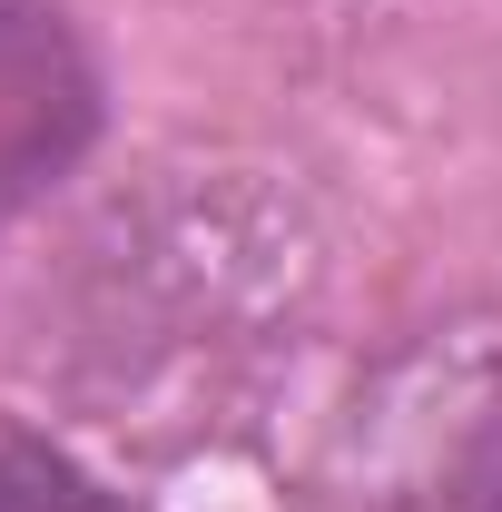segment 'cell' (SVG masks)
<instances>
[{
	"label": "cell",
	"instance_id": "6da1fadb",
	"mask_svg": "<svg viewBox=\"0 0 502 512\" xmlns=\"http://www.w3.org/2000/svg\"><path fill=\"white\" fill-rule=\"evenodd\" d=\"M99 138V69L60 0H0V217L50 197Z\"/></svg>",
	"mask_w": 502,
	"mask_h": 512
},
{
	"label": "cell",
	"instance_id": "7a4b0ae2",
	"mask_svg": "<svg viewBox=\"0 0 502 512\" xmlns=\"http://www.w3.org/2000/svg\"><path fill=\"white\" fill-rule=\"evenodd\" d=\"M0 512H128V503L109 483H89L79 463H60V453L10 444L0 453Z\"/></svg>",
	"mask_w": 502,
	"mask_h": 512
},
{
	"label": "cell",
	"instance_id": "3957f363",
	"mask_svg": "<svg viewBox=\"0 0 502 512\" xmlns=\"http://www.w3.org/2000/svg\"><path fill=\"white\" fill-rule=\"evenodd\" d=\"M473 512H502V463L483 473V493H473Z\"/></svg>",
	"mask_w": 502,
	"mask_h": 512
}]
</instances>
